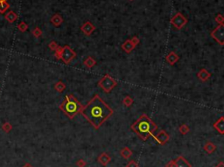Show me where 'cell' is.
Returning <instances> with one entry per match:
<instances>
[{"label": "cell", "instance_id": "obj_1", "mask_svg": "<svg viewBox=\"0 0 224 167\" xmlns=\"http://www.w3.org/2000/svg\"><path fill=\"white\" fill-rule=\"evenodd\" d=\"M113 109L103 101L99 95L95 94L85 106L82 107L80 113L95 130H98L108 118L113 115Z\"/></svg>", "mask_w": 224, "mask_h": 167}, {"label": "cell", "instance_id": "obj_2", "mask_svg": "<svg viewBox=\"0 0 224 167\" xmlns=\"http://www.w3.org/2000/svg\"><path fill=\"white\" fill-rule=\"evenodd\" d=\"M131 129L143 141H146L150 136H153L154 132L158 129V126L147 115L143 114L133 124H131Z\"/></svg>", "mask_w": 224, "mask_h": 167}, {"label": "cell", "instance_id": "obj_3", "mask_svg": "<svg viewBox=\"0 0 224 167\" xmlns=\"http://www.w3.org/2000/svg\"><path fill=\"white\" fill-rule=\"evenodd\" d=\"M82 105L73 94H67L65 100L60 105V109L66 114L70 119H73L78 113L81 112Z\"/></svg>", "mask_w": 224, "mask_h": 167}, {"label": "cell", "instance_id": "obj_4", "mask_svg": "<svg viewBox=\"0 0 224 167\" xmlns=\"http://www.w3.org/2000/svg\"><path fill=\"white\" fill-rule=\"evenodd\" d=\"M98 85L103 89V91H105L106 93H109L117 85V81L113 77H111L109 75H105L99 81Z\"/></svg>", "mask_w": 224, "mask_h": 167}, {"label": "cell", "instance_id": "obj_5", "mask_svg": "<svg viewBox=\"0 0 224 167\" xmlns=\"http://www.w3.org/2000/svg\"><path fill=\"white\" fill-rule=\"evenodd\" d=\"M211 37L221 46L224 45V25H219L211 32Z\"/></svg>", "mask_w": 224, "mask_h": 167}, {"label": "cell", "instance_id": "obj_6", "mask_svg": "<svg viewBox=\"0 0 224 167\" xmlns=\"http://www.w3.org/2000/svg\"><path fill=\"white\" fill-rule=\"evenodd\" d=\"M76 56V53L69 46H65L63 47V51L61 53V61L65 64H69Z\"/></svg>", "mask_w": 224, "mask_h": 167}, {"label": "cell", "instance_id": "obj_7", "mask_svg": "<svg viewBox=\"0 0 224 167\" xmlns=\"http://www.w3.org/2000/svg\"><path fill=\"white\" fill-rule=\"evenodd\" d=\"M187 23V19L185 18L184 15H182L180 12L176 13L171 19V24L176 29H179V30L181 29Z\"/></svg>", "mask_w": 224, "mask_h": 167}, {"label": "cell", "instance_id": "obj_8", "mask_svg": "<svg viewBox=\"0 0 224 167\" xmlns=\"http://www.w3.org/2000/svg\"><path fill=\"white\" fill-rule=\"evenodd\" d=\"M153 137L155 138L156 141L160 144H165L170 139V136L168 135V133H166V131H165L164 130H161L157 134H154Z\"/></svg>", "mask_w": 224, "mask_h": 167}, {"label": "cell", "instance_id": "obj_9", "mask_svg": "<svg viewBox=\"0 0 224 167\" xmlns=\"http://www.w3.org/2000/svg\"><path fill=\"white\" fill-rule=\"evenodd\" d=\"M81 32H82L84 34H85V35L89 36V35H91V33L95 30V26L91 22L87 21V22H85V23H84V24L81 25Z\"/></svg>", "mask_w": 224, "mask_h": 167}, {"label": "cell", "instance_id": "obj_10", "mask_svg": "<svg viewBox=\"0 0 224 167\" xmlns=\"http://www.w3.org/2000/svg\"><path fill=\"white\" fill-rule=\"evenodd\" d=\"M175 161V167H192L191 164L182 156H179Z\"/></svg>", "mask_w": 224, "mask_h": 167}, {"label": "cell", "instance_id": "obj_11", "mask_svg": "<svg viewBox=\"0 0 224 167\" xmlns=\"http://www.w3.org/2000/svg\"><path fill=\"white\" fill-rule=\"evenodd\" d=\"M111 160V158L109 157V155L106 152H103L99 155V157L97 158V161L99 162L102 165L106 166Z\"/></svg>", "mask_w": 224, "mask_h": 167}, {"label": "cell", "instance_id": "obj_12", "mask_svg": "<svg viewBox=\"0 0 224 167\" xmlns=\"http://www.w3.org/2000/svg\"><path fill=\"white\" fill-rule=\"evenodd\" d=\"M165 60H166V61L169 63L171 66H173V65H174V64L179 60V55H178L176 53H174V52H170L169 53L166 55Z\"/></svg>", "mask_w": 224, "mask_h": 167}, {"label": "cell", "instance_id": "obj_13", "mask_svg": "<svg viewBox=\"0 0 224 167\" xmlns=\"http://www.w3.org/2000/svg\"><path fill=\"white\" fill-rule=\"evenodd\" d=\"M214 128L220 133V134H224V117L221 116L220 117L215 123H214Z\"/></svg>", "mask_w": 224, "mask_h": 167}, {"label": "cell", "instance_id": "obj_14", "mask_svg": "<svg viewBox=\"0 0 224 167\" xmlns=\"http://www.w3.org/2000/svg\"><path fill=\"white\" fill-rule=\"evenodd\" d=\"M197 77L201 81H207L210 77H211V74H210L206 68H201V70L197 73Z\"/></svg>", "mask_w": 224, "mask_h": 167}, {"label": "cell", "instance_id": "obj_15", "mask_svg": "<svg viewBox=\"0 0 224 167\" xmlns=\"http://www.w3.org/2000/svg\"><path fill=\"white\" fill-rule=\"evenodd\" d=\"M122 49L126 53H131L133 49H135L134 45L132 44V42L131 41V39H127L125 40L124 42L122 44Z\"/></svg>", "mask_w": 224, "mask_h": 167}, {"label": "cell", "instance_id": "obj_16", "mask_svg": "<svg viewBox=\"0 0 224 167\" xmlns=\"http://www.w3.org/2000/svg\"><path fill=\"white\" fill-rule=\"evenodd\" d=\"M5 19L9 22V23H13L15 22L18 19V14L13 11H8L6 14L5 15Z\"/></svg>", "mask_w": 224, "mask_h": 167}, {"label": "cell", "instance_id": "obj_17", "mask_svg": "<svg viewBox=\"0 0 224 167\" xmlns=\"http://www.w3.org/2000/svg\"><path fill=\"white\" fill-rule=\"evenodd\" d=\"M51 23L54 25V26H59L62 24L63 22V19L61 18V16L60 14H58V13H56V14H54L51 19H50Z\"/></svg>", "mask_w": 224, "mask_h": 167}, {"label": "cell", "instance_id": "obj_18", "mask_svg": "<svg viewBox=\"0 0 224 167\" xmlns=\"http://www.w3.org/2000/svg\"><path fill=\"white\" fill-rule=\"evenodd\" d=\"M120 154H121V156L123 158H125V159H128V158H130L131 156H132V151H131V150L129 148V147H123L121 150H120Z\"/></svg>", "mask_w": 224, "mask_h": 167}, {"label": "cell", "instance_id": "obj_19", "mask_svg": "<svg viewBox=\"0 0 224 167\" xmlns=\"http://www.w3.org/2000/svg\"><path fill=\"white\" fill-rule=\"evenodd\" d=\"M216 150V146L210 141H207L204 145V150L208 153V154H212V153Z\"/></svg>", "mask_w": 224, "mask_h": 167}, {"label": "cell", "instance_id": "obj_20", "mask_svg": "<svg viewBox=\"0 0 224 167\" xmlns=\"http://www.w3.org/2000/svg\"><path fill=\"white\" fill-rule=\"evenodd\" d=\"M83 64H84V66H85L86 67H88V68H92L94 66H95L96 61L93 57L89 56L85 61H83Z\"/></svg>", "mask_w": 224, "mask_h": 167}, {"label": "cell", "instance_id": "obj_21", "mask_svg": "<svg viewBox=\"0 0 224 167\" xmlns=\"http://www.w3.org/2000/svg\"><path fill=\"white\" fill-rule=\"evenodd\" d=\"M66 88H67L66 84H65L63 81H59L58 82H56L55 85H54V89L57 91V92H59V93L63 92V91L66 89Z\"/></svg>", "mask_w": 224, "mask_h": 167}, {"label": "cell", "instance_id": "obj_22", "mask_svg": "<svg viewBox=\"0 0 224 167\" xmlns=\"http://www.w3.org/2000/svg\"><path fill=\"white\" fill-rule=\"evenodd\" d=\"M190 130V128L187 124H181L179 128V131L181 135H187Z\"/></svg>", "mask_w": 224, "mask_h": 167}, {"label": "cell", "instance_id": "obj_23", "mask_svg": "<svg viewBox=\"0 0 224 167\" xmlns=\"http://www.w3.org/2000/svg\"><path fill=\"white\" fill-rule=\"evenodd\" d=\"M132 103H133V98H131L129 95H126L123 100V104L125 107H131Z\"/></svg>", "mask_w": 224, "mask_h": 167}, {"label": "cell", "instance_id": "obj_24", "mask_svg": "<svg viewBox=\"0 0 224 167\" xmlns=\"http://www.w3.org/2000/svg\"><path fill=\"white\" fill-rule=\"evenodd\" d=\"M10 8V5L7 3V2H2V3H0V13H2V14H4V13Z\"/></svg>", "mask_w": 224, "mask_h": 167}, {"label": "cell", "instance_id": "obj_25", "mask_svg": "<svg viewBox=\"0 0 224 167\" xmlns=\"http://www.w3.org/2000/svg\"><path fill=\"white\" fill-rule=\"evenodd\" d=\"M62 51H63V47H60V46L57 47V49L54 51V57L57 59V60H61V59Z\"/></svg>", "mask_w": 224, "mask_h": 167}, {"label": "cell", "instance_id": "obj_26", "mask_svg": "<svg viewBox=\"0 0 224 167\" xmlns=\"http://www.w3.org/2000/svg\"><path fill=\"white\" fill-rule=\"evenodd\" d=\"M2 130L6 132V133H9L11 130H12V125L9 122H5L3 125H2Z\"/></svg>", "mask_w": 224, "mask_h": 167}, {"label": "cell", "instance_id": "obj_27", "mask_svg": "<svg viewBox=\"0 0 224 167\" xmlns=\"http://www.w3.org/2000/svg\"><path fill=\"white\" fill-rule=\"evenodd\" d=\"M18 28H19V30L20 32L25 33V32L28 29V25H27L26 23H25L24 21H22V22H20V23L19 24Z\"/></svg>", "mask_w": 224, "mask_h": 167}, {"label": "cell", "instance_id": "obj_28", "mask_svg": "<svg viewBox=\"0 0 224 167\" xmlns=\"http://www.w3.org/2000/svg\"><path fill=\"white\" fill-rule=\"evenodd\" d=\"M32 33L35 38H39L42 35V31L40 30V28H39V27H35V28L33 30Z\"/></svg>", "mask_w": 224, "mask_h": 167}, {"label": "cell", "instance_id": "obj_29", "mask_svg": "<svg viewBox=\"0 0 224 167\" xmlns=\"http://www.w3.org/2000/svg\"><path fill=\"white\" fill-rule=\"evenodd\" d=\"M59 47V45L57 44L55 42L54 40H53V41H51V42L49 43V45H48V47H49V49H51L52 51H55L56 49H57V47Z\"/></svg>", "mask_w": 224, "mask_h": 167}, {"label": "cell", "instance_id": "obj_30", "mask_svg": "<svg viewBox=\"0 0 224 167\" xmlns=\"http://www.w3.org/2000/svg\"><path fill=\"white\" fill-rule=\"evenodd\" d=\"M126 167H138V163L135 160H131L126 164Z\"/></svg>", "mask_w": 224, "mask_h": 167}, {"label": "cell", "instance_id": "obj_31", "mask_svg": "<svg viewBox=\"0 0 224 167\" xmlns=\"http://www.w3.org/2000/svg\"><path fill=\"white\" fill-rule=\"evenodd\" d=\"M76 165L78 167H85L87 165V162L83 159H79L77 162H76Z\"/></svg>", "mask_w": 224, "mask_h": 167}, {"label": "cell", "instance_id": "obj_32", "mask_svg": "<svg viewBox=\"0 0 224 167\" xmlns=\"http://www.w3.org/2000/svg\"><path fill=\"white\" fill-rule=\"evenodd\" d=\"M215 21L217 22V23H219L220 25H223V21H224V18H223V16L221 15V14H219V15H217L216 17H215Z\"/></svg>", "mask_w": 224, "mask_h": 167}, {"label": "cell", "instance_id": "obj_33", "mask_svg": "<svg viewBox=\"0 0 224 167\" xmlns=\"http://www.w3.org/2000/svg\"><path fill=\"white\" fill-rule=\"evenodd\" d=\"M131 41L132 42V44L134 45V47H136L138 44H139V42H140V40H139V39L137 37V36H134L132 39H131Z\"/></svg>", "mask_w": 224, "mask_h": 167}, {"label": "cell", "instance_id": "obj_34", "mask_svg": "<svg viewBox=\"0 0 224 167\" xmlns=\"http://www.w3.org/2000/svg\"><path fill=\"white\" fill-rule=\"evenodd\" d=\"M165 167H175V161H174V160L170 161L169 163H168V164H166Z\"/></svg>", "mask_w": 224, "mask_h": 167}, {"label": "cell", "instance_id": "obj_35", "mask_svg": "<svg viewBox=\"0 0 224 167\" xmlns=\"http://www.w3.org/2000/svg\"><path fill=\"white\" fill-rule=\"evenodd\" d=\"M23 167H33L31 164H29V163H26V164H25L24 165H23Z\"/></svg>", "mask_w": 224, "mask_h": 167}, {"label": "cell", "instance_id": "obj_36", "mask_svg": "<svg viewBox=\"0 0 224 167\" xmlns=\"http://www.w3.org/2000/svg\"><path fill=\"white\" fill-rule=\"evenodd\" d=\"M215 167H224V164H223V162H220Z\"/></svg>", "mask_w": 224, "mask_h": 167}, {"label": "cell", "instance_id": "obj_37", "mask_svg": "<svg viewBox=\"0 0 224 167\" xmlns=\"http://www.w3.org/2000/svg\"><path fill=\"white\" fill-rule=\"evenodd\" d=\"M2 2H7V0H0V3H2Z\"/></svg>", "mask_w": 224, "mask_h": 167}, {"label": "cell", "instance_id": "obj_38", "mask_svg": "<svg viewBox=\"0 0 224 167\" xmlns=\"http://www.w3.org/2000/svg\"><path fill=\"white\" fill-rule=\"evenodd\" d=\"M130 1H133V0H130Z\"/></svg>", "mask_w": 224, "mask_h": 167}]
</instances>
